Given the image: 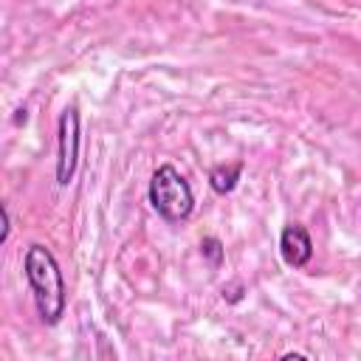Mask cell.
<instances>
[{"label":"cell","instance_id":"1","mask_svg":"<svg viewBox=\"0 0 361 361\" xmlns=\"http://www.w3.org/2000/svg\"><path fill=\"white\" fill-rule=\"evenodd\" d=\"M23 274L28 279L39 319L45 324H56L65 316L68 290H65V279H62L59 262L51 254V248H45L42 243L28 245L25 257H23Z\"/></svg>","mask_w":361,"mask_h":361},{"label":"cell","instance_id":"2","mask_svg":"<svg viewBox=\"0 0 361 361\" xmlns=\"http://www.w3.org/2000/svg\"><path fill=\"white\" fill-rule=\"evenodd\" d=\"M149 203L152 209L166 220V223H180L192 214L195 209V192L189 186V180L172 166V164H161L152 178H149Z\"/></svg>","mask_w":361,"mask_h":361},{"label":"cell","instance_id":"3","mask_svg":"<svg viewBox=\"0 0 361 361\" xmlns=\"http://www.w3.org/2000/svg\"><path fill=\"white\" fill-rule=\"evenodd\" d=\"M79 144H82V135H79V110L71 104L59 113V121H56V183L59 186H68L76 175V166H79Z\"/></svg>","mask_w":361,"mask_h":361},{"label":"cell","instance_id":"4","mask_svg":"<svg viewBox=\"0 0 361 361\" xmlns=\"http://www.w3.org/2000/svg\"><path fill=\"white\" fill-rule=\"evenodd\" d=\"M279 254L285 265L290 268H305L313 257V240L302 223H288L279 234Z\"/></svg>","mask_w":361,"mask_h":361},{"label":"cell","instance_id":"5","mask_svg":"<svg viewBox=\"0 0 361 361\" xmlns=\"http://www.w3.org/2000/svg\"><path fill=\"white\" fill-rule=\"evenodd\" d=\"M240 175H243V164H240V161H234V164H220V166H214V169L209 172V186H212L217 195H228V192H234Z\"/></svg>","mask_w":361,"mask_h":361},{"label":"cell","instance_id":"6","mask_svg":"<svg viewBox=\"0 0 361 361\" xmlns=\"http://www.w3.org/2000/svg\"><path fill=\"white\" fill-rule=\"evenodd\" d=\"M200 254H203L212 265H220L226 251H223V243H220L217 237H203V240H200Z\"/></svg>","mask_w":361,"mask_h":361},{"label":"cell","instance_id":"7","mask_svg":"<svg viewBox=\"0 0 361 361\" xmlns=\"http://www.w3.org/2000/svg\"><path fill=\"white\" fill-rule=\"evenodd\" d=\"M0 217H3V231H0V243H8V237H11V214H8V206H6V203L0 206Z\"/></svg>","mask_w":361,"mask_h":361},{"label":"cell","instance_id":"8","mask_svg":"<svg viewBox=\"0 0 361 361\" xmlns=\"http://www.w3.org/2000/svg\"><path fill=\"white\" fill-rule=\"evenodd\" d=\"M223 299H228V302H240V299H243V285L234 282L231 288H223Z\"/></svg>","mask_w":361,"mask_h":361}]
</instances>
